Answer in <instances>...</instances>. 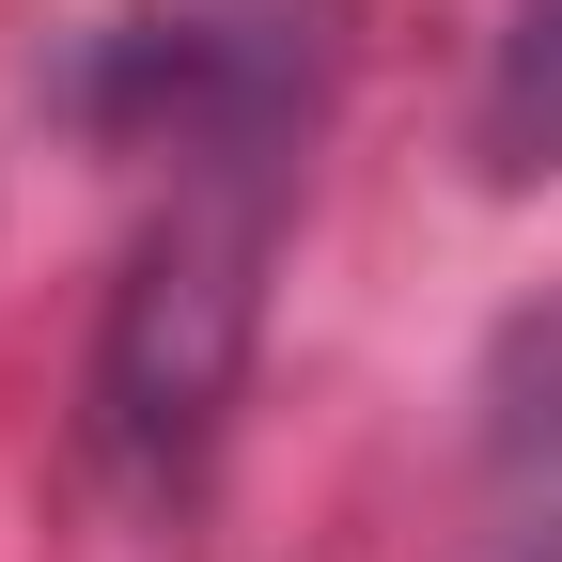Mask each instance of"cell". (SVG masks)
<instances>
[{
    "mask_svg": "<svg viewBox=\"0 0 562 562\" xmlns=\"http://www.w3.org/2000/svg\"><path fill=\"white\" fill-rule=\"evenodd\" d=\"M297 140H313V32L235 0L220 79L140 140L157 157V220L125 235V281L94 313V375H79V438L140 501H172L250 391L266 281H281V235H297Z\"/></svg>",
    "mask_w": 562,
    "mask_h": 562,
    "instance_id": "6da1fadb",
    "label": "cell"
},
{
    "mask_svg": "<svg viewBox=\"0 0 562 562\" xmlns=\"http://www.w3.org/2000/svg\"><path fill=\"white\" fill-rule=\"evenodd\" d=\"M453 562H562V297H516L469 360Z\"/></svg>",
    "mask_w": 562,
    "mask_h": 562,
    "instance_id": "7a4b0ae2",
    "label": "cell"
},
{
    "mask_svg": "<svg viewBox=\"0 0 562 562\" xmlns=\"http://www.w3.org/2000/svg\"><path fill=\"white\" fill-rule=\"evenodd\" d=\"M469 172H484V188H562V0H501V16H484Z\"/></svg>",
    "mask_w": 562,
    "mask_h": 562,
    "instance_id": "3957f363",
    "label": "cell"
}]
</instances>
